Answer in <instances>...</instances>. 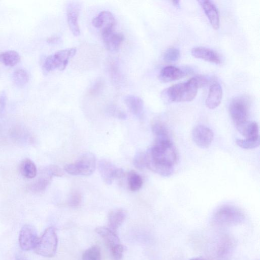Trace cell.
Segmentation results:
<instances>
[{"mask_svg":"<svg viewBox=\"0 0 260 260\" xmlns=\"http://www.w3.org/2000/svg\"><path fill=\"white\" fill-rule=\"evenodd\" d=\"M199 87L194 77L187 81L173 85L161 93L164 100L169 102H185L193 100L197 95Z\"/></svg>","mask_w":260,"mask_h":260,"instance_id":"1","label":"cell"},{"mask_svg":"<svg viewBox=\"0 0 260 260\" xmlns=\"http://www.w3.org/2000/svg\"><path fill=\"white\" fill-rule=\"evenodd\" d=\"M146 154L154 162L173 167L178 158V153L173 142L154 143L147 151Z\"/></svg>","mask_w":260,"mask_h":260,"instance_id":"2","label":"cell"},{"mask_svg":"<svg viewBox=\"0 0 260 260\" xmlns=\"http://www.w3.org/2000/svg\"><path fill=\"white\" fill-rule=\"evenodd\" d=\"M76 47H72L54 52L45 58L43 64V70L46 73L56 70H64L70 59L76 54Z\"/></svg>","mask_w":260,"mask_h":260,"instance_id":"3","label":"cell"},{"mask_svg":"<svg viewBox=\"0 0 260 260\" xmlns=\"http://www.w3.org/2000/svg\"><path fill=\"white\" fill-rule=\"evenodd\" d=\"M244 219L243 213L238 208L223 205L218 208L213 216V222L218 225L228 226L239 223Z\"/></svg>","mask_w":260,"mask_h":260,"instance_id":"4","label":"cell"},{"mask_svg":"<svg viewBox=\"0 0 260 260\" xmlns=\"http://www.w3.org/2000/svg\"><path fill=\"white\" fill-rule=\"evenodd\" d=\"M96 166V159L93 154L87 152L83 154L76 161L67 164L64 170L74 176H89L93 173Z\"/></svg>","mask_w":260,"mask_h":260,"instance_id":"5","label":"cell"},{"mask_svg":"<svg viewBox=\"0 0 260 260\" xmlns=\"http://www.w3.org/2000/svg\"><path fill=\"white\" fill-rule=\"evenodd\" d=\"M57 245L58 239L55 230L54 228L49 227L38 238L34 250L39 255L51 257L55 254Z\"/></svg>","mask_w":260,"mask_h":260,"instance_id":"6","label":"cell"},{"mask_svg":"<svg viewBox=\"0 0 260 260\" xmlns=\"http://www.w3.org/2000/svg\"><path fill=\"white\" fill-rule=\"evenodd\" d=\"M250 102L245 96H239L232 100L229 106V112L235 125L244 122L248 120Z\"/></svg>","mask_w":260,"mask_h":260,"instance_id":"7","label":"cell"},{"mask_svg":"<svg viewBox=\"0 0 260 260\" xmlns=\"http://www.w3.org/2000/svg\"><path fill=\"white\" fill-rule=\"evenodd\" d=\"M98 168L104 181L107 184H111L114 179H120L125 175L122 169L116 167L106 159L99 161Z\"/></svg>","mask_w":260,"mask_h":260,"instance_id":"8","label":"cell"},{"mask_svg":"<svg viewBox=\"0 0 260 260\" xmlns=\"http://www.w3.org/2000/svg\"><path fill=\"white\" fill-rule=\"evenodd\" d=\"M39 237L34 227L29 224H25L21 228L19 236V243L20 248L24 251L34 249Z\"/></svg>","mask_w":260,"mask_h":260,"instance_id":"9","label":"cell"},{"mask_svg":"<svg viewBox=\"0 0 260 260\" xmlns=\"http://www.w3.org/2000/svg\"><path fill=\"white\" fill-rule=\"evenodd\" d=\"M102 37L106 49L110 52L117 51L124 40L123 35L114 30V27L102 29Z\"/></svg>","mask_w":260,"mask_h":260,"instance_id":"10","label":"cell"},{"mask_svg":"<svg viewBox=\"0 0 260 260\" xmlns=\"http://www.w3.org/2000/svg\"><path fill=\"white\" fill-rule=\"evenodd\" d=\"M194 142L202 148H208L214 139V133L209 127L204 125H198L192 131Z\"/></svg>","mask_w":260,"mask_h":260,"instance_id":"11","label":"cell"},{"mask_svg":"<svg viewBox=\"0 0 260 260\" xmlns=\"http://www.w3.org/2000/svg\"><path fill=\"white\" fill-rule=\"evenodd\" d=\"M81 8L80 4L76 2H71L67 6V16L69 28L74 36L80 34L78 23V16Z\"/></svg>","mask_w":260,"mask_h":260,"instance_id":"12","label":"cell"},{"mask_svg":"<svg viewBox=\"0 0 260 260\" xmlns=\"http://www.w3.org/2000/svg\"><path fill=\"white\" fill-rule=\"evenodd\" d=\"M200 5L206 15L210 24L214 29L219 27V15L217 8L210 1H199Z\"/></svg>","mask_w":260,"mask_h":260,"instance_id":"13","label":"cell"},{"mask_svg":"<svg viewBox=\"0 0 260 260\" xmlns=\"http://www.w3.org/2000/svg\"><path fill=\"white\" fill-rule=\"evenodd\" d=\"M191 54L196 58L202 59L210 62L216 64L221 63V59L216 52L205 47L193 48L191 50Z\"/></svg>","mask_w":260,"mask_h":260,"instance_id":"14","label":"cell"},{"mask_svg":"<svg viewBox=\"0 0 260 260\" xmlns=\"http://www.w3.org/2000/svg\"><path fill=\"white\" fill-rule=\"evenodd\" d=\"M95 231L102 238L110 250L121 244L116 231L109 227H98L95 229Z\"/></svg>","mask_w":260,"mask_h":260,"instance_id":"15","label":"cell"},{"mask_svg":"<svg viewBox=\"0 0 260 260\" xmlns=\"http://www.w3.org/2000/svg\"><path fill=\"white\" fill-rule=\"evenodd\" d=\"M222 97V89L218 82L213 83L210 86L208 96L206 100V106L213 109L220 104Z\"/></svg>","mask_w":260,"mask_h":260,"instance_id":"16","label":"cell"},{"mask_svg":"<svg viewBox=\"0 0 260 260\" xmlns=\"http://www.w3.org/2000/svg\"><path fill=\"white\" fill-rule=\"evenodd\" d=\"M235 126L238 131L245 139L251 140L259 139L258 126L256 122L247 120Z\"/></svg>","mask_w":260,"mask_h":260,"instance_id":"17","label":"cell"},{"mask_svg":"<svg viewBox=\"0 0 260 260\" xmlns=\"http://www.w3.org/2000/svg\"><path fill=\"white\" fill-rule=\"evenodd\" d=\"M186 75V72L181 69L169 66L163 68L159 75V79L164 82L179 80Z\"/></svg>","mask_w":260,"mask_h":260,"instance_id":"18","label":"cell"},{"mask_svg":"<svg viewBox=\"0 0 260 260\" xmlns=\"http://www.w3.org/2000/svg\"><path fill=\"white\" fill-rule=\"evenodd\" d=\"M92 25L96 28L114 27L116 24V20L113 15L109 11H103L101 12L92 21Z\"/></svg>","mask_w":260,"mask_h":260,"instance_id":"19","label":"cell"},{"mask_svg":"<svg viewBox=\"0 0 260 260\" xmlns=\"http://www.w3.org/2000/svg\"><path fill=\"white\" fill-rule=\"evenodd\" d=\"M152 131L155 137V143L172 142L169 131L160 121H155L152 125Z\"/></svg>","mask_w":260,"mask_h":260,"instance_id":"20","label":"cell"},{"mask_svg":"<svg viewBox=\"0 0 260 260\" xmlns=\"http://www.w3.org/2000/svg\"><path fill=\"white\" fill-rule=\"evenodd\" d=\"M124 103L129 111L136 116H140L143 111L144 103L139 96L128 95L125 97Z\"/></svg>","mask_w":260,"mask_h":260,"instance_id":"21","label":"cell"},{"mask_svg":"<svg viewBox=\"0 0 260 260\" xmlns=\"http://www.w3.org/2000/svg\"><path fill=\"white\" fill-rule=\"evenodd\" d=\"M126 216V212L122 209H115L110 211L108 214L109 228L116 231L122 224Z\"/></svg>","mask_w":260,"mask_h":260,"instance_id":"22","label":"cell"},{"mask_svg":"<svg viewBox=\"0 0 260 260\" xmlns=\"http://www.w3.org/2000/svg\"><path fill=\"white\" fill-rule=\"evenodd\" d=\"M52 177L47 169H45L42 175L30 185V189L37 192L44 190L49 184Z\"/></svg>","mask_w":260,"mask_h":260,"instance_id":"23","label":"cell"},{"mask_svg":"<svg viewBox=\"0 0 260 260\" xmlns=\"http://www.w3.org/2000/svg\"><path fill=\"white\" fill-rule=\"evenodd\" d=\"M20 60L19 53L14 50L0 52V62L7 67H13Z\"/></svg>","mask_w":260,"mask_h":260,"instance_id":"24","label":"cell"},{"mask_svg":"<svg viewBox=\"0 0 260 260\" xmlns=\"http://www.w3.org/2000/svg\"><path fill=\"white\" fill-rule=\"evenodd\" d=\"M21 174L25 178L32 179L37 174V167L35 163L28 158L23 159L20 165Z\"/></svg>","mask_w":260,"mask_h":260,"instance_id":"25","label":"cell"},{"mask_svg":"<svg viewBox=\"0 0 260 260\" xmlns=\"http://www.w3.org/2000/svg\"><path fill=\"white\" fill-rule=\"evenodd\" d=\"M12 80L16 85L19 87L23 86L28 82L29 75L25 70L18 68L12 73Z\"/></svg>","mask_w":260,"mask_h":260,"instance_id":"26","label":"cell"},{"mask_svg":"<svg viewBox=\"0 0 260 260\" xmlns=\"http://www.w3.org/2000/svg\"><path fill=\"white\" fill-rule=\"evenodd\" d=\"M127 181L129 188L133 191L139 190L143 184V179L141 176L134 171L128 173Z\"/></svg>","mask_w":260,"mask_h":260,"instance_id":"27","label":"cell"},{"mask_svg":"<svg viewBox=\"0 0 260 260\" xmlns=\"http://www.w3.org/2000/svg\"><path fill=\"white\" fill-rule=\"evenodd\" d=\"M82 260H101L100 247L94 245L86 249L83 253Z\"/></svg>","mask_w":260,"mask_h":260,"instance_id":"28","label":"cell"},{"mask_svg":"<svg viewBox=\"0 0 260 260\" xmlns=\"http://www.w3.org/2000/svg\"><path fill=\"white\" fill-rule=\"evenodd\" d=\"M180 56L179 50L175 47H171L164 53V60L168 62H175L179 59Z\"/></svg>","mask_w":260,"mask_h":260,"instance_id":"29","label":"cell"},{"mask_svg":"<svg viewBox=\"0 0 260 260\" xmlns=\"http://www.w3.org/2000/svg\"><path fill=\"white\" fill-rule=\"evenodd\" d=\"M236 143L240 147L245 149H251L257 147L259 145V139L256 140L239 139L236 140Z\"/></svg>","mask_w":260,"mask_h":260,"instance_id":"30","label":"cell"},{"mask_svg":"<svg viewBox=\"0 0 260 260\" xmlns=\"http://www.w3.org/2000/svg\"><path fill=\"white\" fill-rule=\"evenodd\" d=\"M107 112L111 116L119 119H125L127 117L126 113L116 105L109 106L107 108Z\"/></svg>","mask_w":260,"mask_h":260,"instance_id":"31","label":"cell"},{"mask_svg":"<svg viewBox=\"0 0 260 260\" xmlns=\"http://www.w3.org/2000/svg\"><path fill=\"white\" fill-rule=\"evenodd\" d=\"M134 166L139 170H143L146 168V153L144 152L137 153L134 158Z\"/></svg>","mask_w":260,"mask_h":260,"instance_id":"32","label":"cell"},{"mask_svg":"<svg viewBox=\"0 0 260 260\" xmlns=\"http://www.w3.org/2000/svg\"><path fill=\"white\" fill-rule=\"evenodd\" d=\"M104 83L101 79H98L89 90V94L92 96L99 94L102 91Z\"/></svg>","mask_w":260,"mask_h":260,"instance_id":"33","label":"cell"},{"mask_svg":"<svg viewBox=\"0 0 260 260\" xmlns=\"http://www.w3.org/2000/svg\"><path fill=\"white\" fill-rule=\"evenodd\" d=\"M82 197L80 193L77 191L73 192L68 200V204L72 207L78 206L81 203Z\"/></svg>","mask_w":260,"mask_h":260,"instance_id":"34","label":"cell"},{"mask_svg":"<svg viewBox=\"0 0 260 260\" xmlns=\"http://www.w3.org/2000/svg\"><path fill=\"white\" fill-rule=\"evenodd\" d=\"M46 169L52 177H61L64 175L63 171L57 165H51L48 166Z\"/></svg>","mask_w":260,"mask_h":260,"instance_id":"35","label":"cell"},{"mask_svg":"<svg viewBox=\"0 0 260 260\" xmlns=\"http://www.w3.org/2000/svg\"><path fill=\"white\" fill-rule=\"evenodd\" d=\"M110 251L114 260H120L123 255L124 247L122 244H120Z\"/></svg>","mask_w":260,"mask_h":260,"instance_id":"36","label":"cell"},{"mask_svg":"<svg viewBox=\"0 0 260 260\" xmlns=\"http://www.w3.org/2000/svg\"><path fill=\"white\" fill-rule=\"evenodd\" d=\"M194 77L199 88L206 86L210 82V78L207 76L200 75Z\"/></svg>","mask_w":260,"mask_h":260,"instance_id":"37","label":"cell"},{"mask_svg":"<svg viewBox=\"0 0 260 260\" xmlns=\"http://www.w3.org/2000/svg\"><path fill=\"white\" fill-rule=\"evenodd\" d=\"M7 101V96L4 91H0V114H2L5 110Z\"/></svg>","mask_w":260,"mask_h":260,"instance_id":"38","label":"cell"},{"mask_svg":"<svg viewBox=\"0 0 260 260\" xmlns=\"http://www.w3.org/2000/svg\"><path fill=\"white\" fill-rule=\"evenodd\" d=\"M59 40V36L57 35H54L48 38L47 40V42L50 44H54L58 42Z\"/></svg>","mask_w":260,"mask_h":260,"instance_id":"39","label":"cell"},{"mask_svg":"<svg viewBox=\"0 0 260 260\" xmlns=\"http://www.w3.org/2000/svg\"><path fill=\"white\" fill-rule=\"evenodd\" d=\"M172 3L174 6L177 7H179L180 5V1H173Z\"/></svg>","mask_w":260,"mask_h":260,"instance_id":"40","label":"cell"},{"mask_svg":"<svg viewBox=\"0 0 260 260\" xmlns=\"http://www.w3.org/2000/svg\"><path fill=\"white\" fill-rule=\"evenodd\" d=\"M16 260H26V259L22 255H17L16 257Z\"/></svg>","mask_w":260,"mask_h":260,"instance_id":"41","label":"cell"},{"mask_svg":"<svg viewBox=\"0 0 260 260\" xmlns=\"http://www.w3.org/2000/svg\"><path fill=\"white\" fill-rule=\"evenodd\" d=\"M189 260H207L206 259L201 257H193Z\"/></svg>","mask_w":260,"mask_h":260,"instance_id":"42","label":"cell"}]
</instances>
